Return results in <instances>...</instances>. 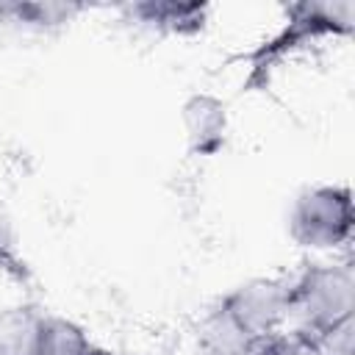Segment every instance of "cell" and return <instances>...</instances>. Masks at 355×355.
Here are the masks:
<instances>
[{
  "label": "cell",
  "mask_w": 355,
  "mask_h": 355,
  "mask_svg": "<svg viewBox=\"0 0 355 355\" xmlns=\"http://www.w3.org/2000/svg\"><path fill=\"white\" fill-rule=\"evenodd\" d=\"M355 33V3L352 0H300L283 6V22L280 28L261 39L255 47L236 53L227 58L230 64H244L247 75L241 80L244 94L266 92L272 83V75L277 67L305 53L308 47H316L327 39H349Z\"/></svg>",
  "instance_id": "obj_1"
},
{
  "label": "cell",
  "mask_w": 355,
  "mask_h": 355,
  "mask_svg": "<svg viewBox=\"0 0 355 355\" xmlns=\"http://www.w3.org/2000/svg\"><path fill=\"white\" fill-rule=\"evenodd\" d=\"M288 308L294 330L319 336L355 311V275L349 261H311L288 277Z\"/></svg>",
  "instance_id": "obj_2"
},
{
  "label": "cell",
  "mask_w": 355,
  "mask_h": 355,
  "mask_svg": "<svg viewBox=\"0 0 355 355\" xmlns=\"http://www.w3.org/2000/svg\"><path fill=\"white\" fill-rule=\"evenodd\" d=\"M355 205L344 183L305 186L288 208V239L311 252H333L352 241Z\"/></svg>",
  "instance_id": "obj_3"
},
{
  "label": "cell",
  "mask_w": 355,
  "mask_h": 355,
  "mask_svg": "<svg viewBox=\"0 0 355 355\" xmlns=\"http://www.w3.org/2000/svg\"><path fill=\"white\" fill-rule=\"evenodd\" d=\"M216 305L241 327L247 338L286 330L291 316L288 277H250L222 294Z\"/></svg>",
  "instance_id": "obj_4"
},
{
  "label": "cell",
  "mask_w": 355,
  "mask_h": 355,
  "mask_svg": "<svg viewBox=\"0 0 355 355\" xmlns=\"http://www.w3.org/2000/svg\"><path fill=\"white\" fill-rule=\"evenodd\" d=\"M136 28L172 39H194L211 22V3L200 0H139L116 8Z\"/></svg>",
  "instance_id": "obj_5"
},
{
  "label": "cell",
  "mask_w": 355,
  "mask_h": 355,
  "mask_svg": "<svg viewBox=\"0 0 355 355\" xmlns=\"http://www.w3.org/2000/svg\"><path fill=\"white\" fill-rule=\"evenodd\" d=\"M186 150L194 158H214L227 147L230 111L227 103L211 92H194L180 105Z\"/></svg>",
  "instance_id": "obj_6"
},
{
  "label": "cell",
  "mask_w": 355,
  "mask_h": 355,
  "mask_svg": "<svg viewBox=\"0 0 355 355\" xmlns=\"http://www.w3.org/2000/svg\"><path fill=\"white\" fill-rule=\"evenodd\" d=\"M86 3L72 0H0V25H14L25 31H58L86 14Z\"/></svg>",
  "instance_id": "obj_7"
},
{
  "label": "cell",
  "mask_w": 355,
  "mask_h": 355,
  "mask_svg": "<svg viewBox=\"0 0 355 355\" xmlns=\"http://www.w3.org/2000/svg\"><path fill=\"white\" fill-rule=\"evenodd\" d=\"M28 355H114V352L92 341V336L78 322L42 311Z\"/></svg>",
  "instance_id": "obj_8"
},
{
  "label": "cell",
  "mask_w": 355,
  "mask_h": 355,
  "mask_svg": "<svg viewBox=\"0 0 355 355\" xmlns=\"http://www.w3.org/2000/svg\"><path fill=\"white\" fill-rule=\"evenodd\" d=\"M252 338L241 333V327L214 305L194 330V355H241Z\"/></svg>",
  "instance_id": "obj_9"
},
{
  "label": "cell",
  "mask_w": 355,
  "mask_h": 355,
  "mask_svg": "<svg viewBox=\"0 0 355 355\" xmlns=\"http://www.w3.org/2000/svg\"><path fill=\"white\" fill-rule=\"evenodd\" d=\"M0 275L19 288L33 286V269H31V263L19 247L17 227H14V222L3 205H0Z\"/></svg>",
  "instance_id": "obj_10"
},
{
  "label": "cell",
  "mask_w": 355,
  "mask_h": 355,
  "mask_svg": "<svg viewBox=\"0 0 355 355\" xmlns=\"http://www.w3.org/2000/svg\"><path fill=\"white\" fill-rule=\"evenodd\" d=\"M327 355H352V319L319 333V336H311Z\"/></svg>",
  "instance_id": "obj_11"
},
{
  "label": "cell",
  "mask_w": 355,
  "mask_h": 355,
  "mask_svg": "<svg viewBox=\"0 0 355 355\" xmlns=\"http://www.w3.org/2000/svg\"><path fill=\"white\" fill-rule=\"evenodd\" d=\"M286 355H327L308 333H302V330H288V349H286Z\"/></svg>",
  "instance_id": "obj_12"
}]
</instances>
